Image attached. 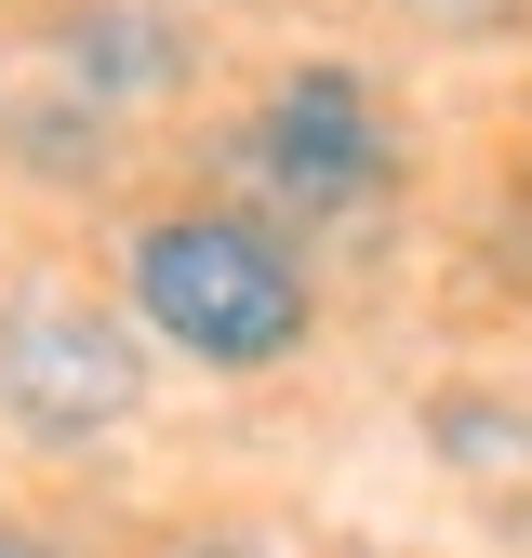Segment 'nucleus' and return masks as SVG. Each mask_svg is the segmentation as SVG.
Returning <instances> with one entry per match:
<instances>
[{
    "label": "nucleus",
    "instance_id": "39448f33",
    "mask_svg": "<svg viewBox=\"0 0 532 558\" xmlns=\"http://www.w3.org/2000/svg\"><path fill=\"white\" fill-rule=\"evenodd\" d=\"M0 160H14L27 186H120V120L107 107H81V94H0Z\"/></svg>",
    "mask_w": 532,
    "mask_h": 558
},
{
    "label": "nucleus",
    "instance_id": "20e7f679",
    "mask_svg": "<svg viewBox=\"0 0 532 558\" xmlns=\"http://www.w3.org/2000/svg\"><path fill=\"white\" fill-rule=\"evenodd\" d=\"M27 27L53 53V94H81L107 120L186 107L200 81H214V40H200L186 0H27Z\"/></svg>",
    "mask_w": 532,
    "mask_h": 558
},
{
    "label": "nucleus",
    "instance_id": "f257e3e1",
    "mask_svg": "<svg viewBox=\"0 0 532 558\" xmlns=\"http://www.w3.org/2000/svg\"><path fill=\"white\" fill-rule=\"evenodd\" d=\"M120 319L200 373H280L319 345V253L253 199H133L120 214Z\"/></svg>",
    "mask_w": 532,
    "mask_h": 558
},
{
    "label": "nucleus",
    "instance_id": "423d86ee",
    "mask_svg": "<svg viewBox=\"0 0 532 558\" xmlns=\"http://www.w3.org/2000/svg\"><path fill=\"white\" fill-rule=\"evenodd\" d=\"M426 452L466 465V478H532V412L493 399V386H439L426 399Z\"/></svg>",
    "mask_w": 532,
    "mask_h": 558
},
{
    "label": "nucleus",
    "instance_id": "1a4fd4ad",
    "mask_svg": "<svg viewBox=\"0 0 532 558\" xmlns=\"http://www.w3.org/2000/svg\"><path fill=\"white\" fill-rule=\"evenodd\" d=\"M519 558H532V506H519Z\"/></svg>",
    "mask_w": 532,
    "mask_h": 558
},
{
    "label": "nucleus",
    "instance_id": "f03ea898",
    "mask_svg": "<svg viewBox=\"0 0 532 558\" xmlns=\"http://www.w3.org/2000/svg\"><path fill=\"white\" fill-rule=\"evenodd\" d=\"M214 186L253 199V214L293 227V240H347L399 186V120H386V94L347 53H293L280 81H253L240 120L214 133Z\"/></svg>",
    "mask_w": 532,
    "mask_h": 558
},
{
    "label": "nucleus",
    "instance_id": "6e6552de",
    "mask_svg": "<svg viewBox=\"0 0 532 558\" xmlns=\"http://www.w3.org/2000/svg\"><path fill=\"white\" fill-rule=\"evenodd\" d=\"M160 558H266V545H227V532H200V545H160Z\"/></svg>",
    "mask_w": 532,
    "mask_h": 558
},
{
    "label": "nucleus",
    "instance_id": "7ed1b4c3",
    "mask_svg": "<svg viewBox=\"0 0 532 558\" xmlns=\"http://www.w3.org/2000/svg\"><path fill=\"white\" fill-rule=\"evenodd\" d=\"M147 412V332H133L94 279H14L0 293V426L40 452L120 439Z\"/></svg>",
    "mask_w": 532,
    "mask_h": 558
},
{
    "label": "nucleus",
    "instance_id": "0eeeda50",
    "mask_svg": "<svg viewBox=\"0 0 532 558\" xmlns=\"http://www.w3.org/2000/svg\"><path fill=\"white\" fill-rule=\"evenodd\" d=\"M0 558H81V545H66L53 519H27V506H0Z\"/></svg>",
    "mask_w": 532,
    "mask_h": 558
}]
</instances>
